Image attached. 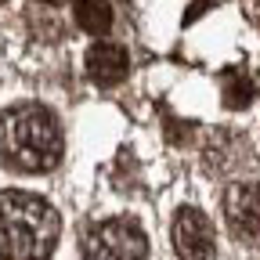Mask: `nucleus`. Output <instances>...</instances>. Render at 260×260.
<instances>
[{"instance_id":"nucleus-1","label":"nucleus","mask_w":260,"mask_h":260,"mask_svg":"<svg viewBox=\"0 0 260 260\" xmlns=\"http://www.w3.org/2000/svg\"><path fill=\"white\" fill-rule=\"evenodd\" d=\"M58 213L29 191H0V256L47 260L58 242Z\"/></svg>"},{"instance_id":"nucleus-2","label":"nucleus","mask_w":260,"mask_h":260,"mask_svg":"<svg viewBox=\"0 0 260 260\" xmlns=\"http://www.w3.org/2000/svg\"><path fill=\"white\" fill-rule=\"evenodd\" d=\"M0 155L8 167L44 174L61 159V130L40 105H15L0 116Z\"/></svg>"},{"instance_id":"nucleus-3","label":"nucleus","mask_w":260,"mask_h":260,"mask_svg":"<svg viewBox=\"0 0 260 260\" xmlns=\"http://www.w3.org/2000/svg\"><path fill=\"white\" fill-rule=\"evenodd\" d=\"M145 249L148 246H145V235L138 224L105 220L90 232L83 260H145Z\"/></svg>"},{"instance_id":"nucleus-4","label":"nucleus","mask_w":260,"mask_h":260,"mask_svg":"<svg viewBox=\"0 0 260 260\" xmlns=\"http://www.w3.org/2000/svg\"><path fill=\"white\" fill-rule=\"evenodd\" d=\"M170 239L181 260H213L217 256V239H213V224L199 210H181L174 217Z\"/></svg>"},{"instance_id":"nucleus-5","label":"nucleus","mask_w":260,"mask_h":260,"mask_svg":"<svg viewBox=\"0 0 260 260\" xmlns=\"http://www.w3.org/2000/svg\"><path fill=\"white\" fill-rule=\"evenodd\" d=\"M232 232L246 242H260V184H232L224 195Z\"/></svg>"},{"instance_id":"nucleus-6","label":"nucleus","mask_w":260,"mask_h":260,"mask_svg":"<svg viewBox=\"0 0 260 260\" xmlns=\"http://www.w3.org/2000/svg\"><path fill=\"white\" fill-rule=\"evenodd\" d=\"M130 69V61H126V51L119 44H94L87 51V73L94 83H102V87H112L126 76Z\"/></svg>"},{"instance_id":"nucleus-7","label":"nucleus","mask_w":260,"mask_h":260,"mask_svg":"<svg viewBox=\"0 0 260 260\" xmlns=\"http://www.w3.org/2000/svg\"><path fill=\"white\" fill-rule=\"evenodd\" d=\"M76 22L90 37H105L112 29V4L109 0H76Z\"/></svg>"},{"instance_id":"nucleus-8","label":"nucleus","mask_w":260,"mask_h":260,"mask_svg":"<svg viewBox=\"0 0 260 260\" xmlns=\"http://www.w3.org/2000/svg\"><path fill=\"white\" fill-rule=\"evenodd\" d=\"M220 94H224V105L228 109H246L256 98V87H253V80L242 69H228L224 80H220Z\"/></svg>"},{"instance_id":"nucleus-9","label":"nucleus","mask_w":260,"mask_h":260,"mask_svg":"<svg viewBox=\"0 0 260 260\" xmlns=\"http://www.w3.org/2000/svg\"><path fill=\"white\" fill-rule=\"evenodd\" d=\"M44 4H58V0H44Z\"/></svg>"},{"instance_id":"nucleus-10","label":"nucleus","mask_w":260,"mask_h":260,"mask_svg":"<svg viewBox=\"0 0 260 260\" xmlns=\"http://www.w3.org/2000/svg\"><path fill=\"white\" fill-rule=\"evenodd\" d=\"M0 4H4V0H0Z\"/></svg>"}]
</instances>
